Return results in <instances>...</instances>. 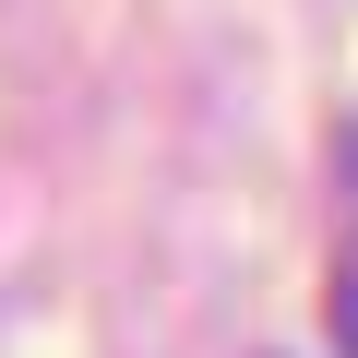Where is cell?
I'll list each match as a JSON object with an SVG mask.
<instances>
[{
  "label": "cell",
  "instance_id": "cell-1",
  "mask_svg": "<svg viewBox=\"0 0 358 358\" xmlns=\"http://www.w3.org/2000/svg\"><path fill=\"white\" fill-rule=\"evenodd\" d=\"M334 346H346V358H358V239H346V251H334Z\"/></svg>",
  "mask_w": 358,
  "mask_h": 358
}]
</instances>
